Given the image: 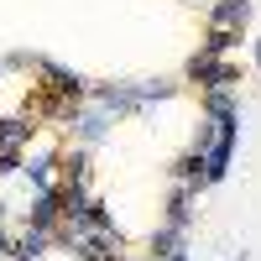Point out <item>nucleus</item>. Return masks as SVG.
I'll list each match as a JSON object with an SVG mask.
<instances>
[{
  "label": "nucleus",
  "mask_w": 261,
  "mask_h": 261,
  "mask_svg": "<svg viewBox=\"0 0 261 261\" xmlns=\"http://www.w3.org/2000/svg\"><path fill=\"white\" fill-rule=\"evenodd\" d=\"M188 79L199 84V89H235L241 68H235L230 58H204V53H193V58H188Z\"/></svg>",
  "instance_id": "obj_1"
},
{
  "label": "nucleus",
  "mask_w": 261,
  "mask_h": 261,
  "mask_svg": "<svg viewBox=\"0 0 261 261\" xmlns=\"http://www.w3.org/2000/svg\"><path fill=\"white\" fill-rule=\"evenodd\" d=\"M68 125H73V136H79V146L89 151V146H99L105 136H110V125H115V115H105L99 105H73V115H68Z\"/></svg>",
  "instance_id": "obj_2"
},
{
  "label": "nucleus",
  "mask_w": 261,
  "mask_h": 261,
  "mask_svg": "<svg viewBox=\"0 0 261 261\" xmlns=\"http://www.w3.org/2000/svg\"><path fill=\"white\" fill-rule=\"evenodd\" d=\"M58 220H63V193H58V183L53 188H37L32 204H27V225L32 230H58Z\"/></svg>",
  "instance_id": "obj_3"
},
{
  "label": "nucleus",
  "mask_w": 261,
  "mask_h": 261,
  "mask_svg": "<svg viewBox=\"0 0 261 261\" xmlns=\"http://www.w3.org/2000/svg\"><path fill=\"white\" fill-rule=\"evenodd\" d=\"M167 172H172V188H188V193H204V188H209V178H204V151H193V146H188Z\"/></svg>",
  "instance_id": "obj_4"
},
{
  "label": "nucleus",
  "mask_w": 261,
  "mask_h": 261,
  "mask_svg": "<svg viewBox=\"0 0 261 261\" xmlns=\"http://www.w3.org/2000/svg\"><path fill=\"white\" fill-rule=\"evenodd\" d=\"M246 21H251V0H214V6H209V27L246 32Z\"/></svg>",
  "instance_id": "obj_5"
},
{
  "label": "nucleus",
  "mask_w": 261,
  "mask_h": 261,
  "mask_svg": "<svg viewBox=\"0 0 261 261\" xmlns=\"http://www.w3.org/2000/svg\"><path fill=\"white\" fill-rule=\"evenodd\" d=\"M21 172H27L32 193H37V188H53V183H58V151H37V157H21Z\"/></svg>",
  "instance_id": "obj_6"
},
{
  "label": "nucleus",
  "mask_w": 261,
  "mask_h": 261,
  "mask_svg": "<svg viewBox=\"0 0 261 261\" xmlns=\"http://www.w3.org/2000/svg\"><path fill=\"white\" fill-rule=\"evenodd\" d=\"M130 94H136V110H151V105H162L178 94V84H167V79H141V84H130Z\"/></svg>",
  "instance_id": "obj_7"
},
{
  "label": "nucleus",
  "mask_w": 261,
  "mask_h": 261,
  "mask_svg": "<svg viewBox=\"0 0 261 261\" xmlns=\"http://www.w3.org/2000/svg\"><path fill=\"white\" fill-rule=\"evenodd\" d=\"M193 199H199V193H188V188H172V199H167V225L188 230V225H193Z\"/></svg>",
  "instance_id": "obj_8"
},
{
  "label": "nucleus",
  "mask_w": 261,
  "mask_h": 261,
  "mask_svg": "<svg viewBox=\"0 0 261 261\" xmlns=\"http://www.w3.org/2000/svg\"><path fill=\"white\" fill-rule=\"evenodd\" d=\"M183 241H188V230H178V225H162L157 235H151V261H167V256L178 251Z\"/></svg>",
  "instance_id": "obj_9"
},
{
  "label": "nucleus",
  "mask_w": 261,
  "mask_h": 261,
  "mask_svg": "<svg viewBox=\"0 0 261 261\" xmlns=\"http://www.w3.org/2000/svg\"><path fill=\"white\" fill-rule=\"evenodd\" d=\"M235 42H241V32H225V27H209V37H204V58H230L235 53Z\"/></svg>",
  "instance_id": "obj_10"
},
{
  "label": "nucleus",
  "mask_w": 261,
  "mask_h": 261,
  "mask_svg": "<svg viewBox=\"0 0 261 261\" xmlns=\"http://www.w3.org/2000/svg\"><path fill=\"white\" fill-rule=\"evenodd\" d=\"M204 110H241L235 89H204Z\"/></svg>",
  "instance_id": "obj_11"
},
{
  "label": "nucleus",
  "mask_w": 261,
  "mask_h": 261,
  "mask_svg": "<svg viewBox=\"0 0 261 261\" xmlns=\"http://www.w3.org/2000/svg\"><path fill=\"white\" fill-rule=\"evenodd\" d=\"M167 261H193V256H188V241H183V246H178V251H172V256H167Z\"/></svg>",
  "instance_id": "obj_12"
},
{
  "label": "nucleus",
  "mask_w": 261,
  "mask_h": 261,
  "mask_svg": "<svg viewBox=\"0 0 261 261\" xmlns=\"http://www.w3.org/2000/svg\"><path fill=\"white\" fill-rule=\"evenodd\" d=\"M0 256H11V235L6 230H0Z\"/></svg>",
  "instance_id": "obj_13"
},
{
  "label": "nucleus",
  "mask_w": 261,
  "mask_h": 261,
  "mask_svg": "<svg viewBox=\"0 0 261 261\" xmlns=\"http://www.w3.org/2000/svg\"><path fill=\"white\" fill-rule=\"evenodd\" d=\"M251 58H256V68H261V37H256V47H251Z\"/></svg>",
  "instance_id": "obj_14"
},
{
  "label": "nucleus",
  "mask_w": 261,
  "mask_h": 261,
  "mask_svg": "<svg viewBox=\"0 0 261 261\" xmlns=\"http://www.w3.org/2000/svg\"><path fill=\"white\" fill-rule=\"evenodd\" d=\"M105 261H130V256H120V251H115V256H105ZM146 261H151V256H146Z\"/></svg>",
  "instance_id": "obj_15"
},
{
  "label": "nucleus",
  "mask_w": 261,
  "mask_h": 261,
  "mask_svg": "<svg viewBox=\"0 0 261 261\" xmlns=\"http://www.w3.org/2000/svg\"><path fill=\"white\" fill-rule=\"evenodd\" d=\"M230 261H246V251H235V256H230Z\"/></svg>",
  "instance_id": "obj_16"
},
{
  "label": "nucleus",
  "mask_w": 261,
  "mask_h": 261,
  "mask_svg": "<svg viewBox=\"0 0 261 261\" xmlns=\"http://www.w3.org/2000/svg\"><path fill=\"white\" fill-rule=\"evenodd\" d=\"M0 220H6V199H0Z\"/></svg>",
  "instance_id": "obj_17"
},
{
  "label": "nucleus",
  "mask_w": 261,
  "mask_h": 261,
  "mask_svg": "<svg viewBox=\"0 0 261 261\" xmlns=\"http://www.w3.org/2000/svg\"><path fill=\"white\" fill-rule=\"evenodd\" d=\"M0 68H6V63H0Z\"/></svg>",
  "instance_id": "obj_18"
}]
</instances>
